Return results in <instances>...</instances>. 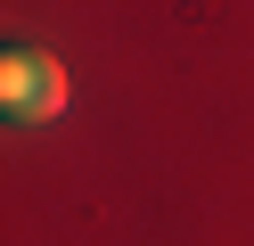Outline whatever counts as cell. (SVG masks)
I'll use <instances>...</instances> for the list:
<instances>
[{
  "label": "cell",
  "instance_id": "1",
  "mask_svg": "<svg viewBox=\"0 0 254 246\" xmlns=\"http://www.w3.org/2000/svg\"><path fill=\"white\" fill-rule=\"evenodd\" d=\"M0 107L17 115V123H50V115L66 107V66H58V58H33V49H17V58L0 66Z\"/></svg>",
  "mask_w": 254,
  "mask_h": 246
}]
</instances>
